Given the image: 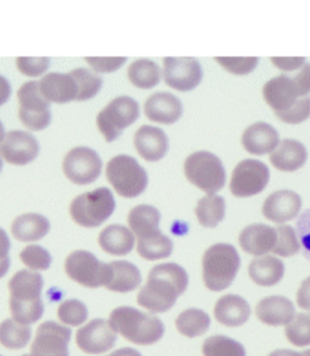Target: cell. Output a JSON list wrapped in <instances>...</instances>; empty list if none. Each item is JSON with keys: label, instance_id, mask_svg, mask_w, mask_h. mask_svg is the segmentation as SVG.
<instances>
[{"label": "cell", "instance_id": "6da1fadb", "mask_svg": "<svg viewBox=\"0 0 310 356\" xmlns=\"http://www.w3.org/2000/svg\"><path fill=\"white\" fill-rule=\"evenodd\" d=\"M189 277L186 269L175 263H165L152 268L146 284L137 296L140 306L153 313H165L186 291Z\"/></svg>", "mask_w": 310, "mask_h": 356}, {"label": "cell", "instance_id": "7a4b0ae2", "mask_svg": "<svg viewBox=\"0 0 310 356\" xmlns=\"http://www.w3.org/2000/svg\"><path fill=\"white\" fill-rule=\"evenodd\" d=\"M161 214L150 205H139L130 211L128 224L137 237V252L142 259L159 260L171 256L174 244L159 229Z\"/></svg>", "mask_w": 310, "mask_h": 356}, {"label": "cell", "instance_id": "3957f363", "mask_svg": "<svg viewBox=\"0 0 310 356\" xmlns=\"http://www.w3.org/2000/svg\"><path fill=\"white\" fill-rule=\"evenodd\" d=\"M44 280L38 272L22 269L8 282L10 308L15 321L21 325L35 324L44 314L41 298Z\"/></svg>", "mask_w": 310, "mask_h": 356}, {"label": "cell", "instance_id": "277c9868", "mask_svg": "<svg viewBox=\"0 0 310 356\" xmlns=\"http://www.w3.org/2000/svg\"><path fill=\"white\" fill-rule=\"evenodd\" d=\"M109 324L115 333L139 346L154 345L165 334V325L160 318L131 307H121L113 311Z\"/></svg>", "mask_w": 310, "mask_h": 356}, {"label": "cell", "instance_id": "5b68a950", "mask_svg": "<svg viewBox=\"0 0 310 356\" xmlns=\"http://www.w3.org/2000/svg\"><path fill=\"white\" fill-rule=\"evenodd\" d=\"M240 267V257L232 245L219 243L205 251L202 257L204 281L211 291H222L234 282Z\"/></svg>", "mask_w": 310, "mask_h": 356}, {"label": "cell", "instance_id": "8992f818", "mask_svg": "<svg viewBox=\"0 0 310 356\" xmlns=\"http://www.w3.org/2000/svg\"><path fill=\"white\" fill-rule=\"evenodd\" d=\"M115 209L112 191L99 188L77 196L71 203L70 211L74 222L79 226L97 228L111 217Z\"/></svg>", "mask_w": 310, "mask_h": 356}, {"label": "cell", "instance_id": "52a82bcc", "mask_svg": "<svg viewBox=\"0 0 310 356\" xmlns=\"http://www.w3.org/2000/svg\"><path fill=\"white\" fill-rule=\"evenodd\" d=\"M188 181L209 195L222 190L226 182V172L222 161L206 151L190 154L184 163Z\"/></svg>", "mask_w": 310, "mask_h": 356}, {"label": "cell", "instance_id": "ba28073f", "mask_svg": "<svg viewBox=\"0 0 310 356\" xmlns=\"http://www.w3.org/2000/svg\"><path fill=\"white\" fill-rule=\"evenodd\" d=\"M106 177L116 193L124 198L141 195L148 185V176L135 158L118 155L107 163Z\"/></svg>", "mask_w": 310, "mask_h": 356}, {"label": "cell", "instance_id": "9c48e42d", "mask_svg": "<svg viewBox=\"0 0 310 356\" xmlns=\"http://www.w3.org/2000/svg\"><path fill=\"white\" fill-rule=\"evenodd\" d=\"M139 115V104L135 99L125 95L116 97L98 113L97 127L106 142L112 143L138 119Z\"/></svg>", "mask_w": 310, "mask_h": 356}, {"label": "cell", "instance_id": "30bf717a", "mask_svg": "<svg viewBox=\"0 0 310 356\" xmlns=\"http://www.w3.org/2000/svg\"><path fill=\"white\" fill-rule=\"evenodd\" d=\"M19 101V116L26 128L41 131L51 122L50 103L42 95L40 82L31 81L24 83L17 92Z\"/></svg>", "mask_w": 310, "mask_h": 356}, {"label": "cell", "instance_id": "8fae6325", "mask_svg": "<svg viewBox=\"0 0 310 356\" xmlns=\"http://www.w3.org/2000/svg\"><path fill=\"white\" fill-rule=\"evenodd\" d=\"M65 269L71 280L89 289L104 286L108 275V264L85 250L71 253L65 259Z\"/></svg>", "mask_w": 310, "mask_h": 356}, {"label": "cell", "instance_id": "7c38bea8", "mask_svg": "<svg viewBox=\"0 0 310 356\" xmlns=\"http://www.w3.org/2000/svg\"><path fill=\"white\" fill-rule=\"evenodd\" d=\"M270 181V170L258 160H244L232 172L231 193L238 198L257 195L266 188Z\"/></svg>", "mask_w": 310, "mask_h": 356}, {"label": "cell", "instance_id": "4fadbf2b", "mask_svg": "<svg viewBox=\"0 0 310 356\" xmlns=\"http://www.w3.org/2000/svg\"><path fill=\"white\" fill-rule=\"evenodd\" d=\"M102 168L103 163L99 155L88 147L71 149L63 161L65 177L77 185H88L97 181Z\"/></svg>", "mask_w": 310, "mask_h": 356}, {"label": "cell", "instance_id": "5bb4252c", "mask_svg": "<svg viewBox=\"0 0 310 356\" xmlns=\"http://www.w3.org/2000/svg\"><path fill=\"white\" fill-rule=\"evenodd\" d=\"M72 331L54 321H47L38 327L31 356H70L68 343Z\"/></svg>", "mask_w": 310, "mask_h": 356}, {"label": "cell", "instance_id": "9a60e30c", "mask_svg": "<svg viewBox=\"0 0 310 356\" xmlns=\"http://www.w3.org/2000/svg\"><path fill=\"white\" fill-rule=\"evenodd\" d=\"M163 77L167 85L181 92L193 90L202 79L201 64L195 58H165Z\"/></svg>", "mask_w": 310, "mask_h": 356}, {"label": "cell", "instance_id": "2e32d148", "mask_svg": "<svg viewBox=\"0 0 310 356\" xmlns=\"http://www.w3.org/2000/svg\"><path fill=\"white\" fill-rule=\"evenodd\" d=\"M77 346L86 354L100 355L115 346L117 336L104 319H94L76 332Z\"/></svg>", "mask_w": 310, "mask_h": 356}, {"label": "cell", "instance_id": "e0dca14e", "mask_svg": "<svg viewBox=\"0 0 310 356\" xmlns=\"http://www.w3.org/2000/svg\"><path fill=\"white\" fill-rule=\"evenodd\" d=\"M38 154V140L28 131H11L0 145V155L13 165H26L34 161Z\"/></svg>", "mask_w": 310, "mask_h": 356}, {"label": "cell", "instance_id": "ac0fdd59", "mask_svg": "<svg viewBox=\"0 0 310 356\" xmlns=\"http://www.w3.org/2000/svg\"><path fill=\"white\" fill-rule=\"evenodd\" d=\"M263 97L267 104L275 113L285 112L301 97H305L301 92L293 76L282 74L268 81L263 88Z\"/></svg>", "mask_w": 310, "mask_h": 356}, {"label": "cell", "instance_id": "d6986e66", "mask_svg": "<svg viewBox=\"0 0 310 356\" xmlns=\"http://www.w3.org/2000/svg\"><path fill=\"white\" fill-rule=\"evenodd\" d=\"M302 202L299 194L291 191H279L270 194L265 200L262 213L275 223H284L297 218Z\"/></svg>", "mask_w": 310, "mask_h": 356}, {"label": "cell", "instance_id": "ffe728a7", "mask_svg": "<svg viewBox=\"0 0 310 356\" xmlns=\"http://www.w3.org/2000/svg\"><path fill=\"white\" fill-rule=\"evenodd\" d=\"M145 113L151 121L172 124L183 115V104L180 99L170 92H156L146 100Z\"/></svg>", "mask_w": 310, "mask_h": 356}, {"label": "cell", "instance_id": "44dd1931", "mask_svg": "<svg viewBox=\"0 0 310 356\" xmlns=\"http://www.w3.org/2000/svg\"><path fill=\"white\" fill-rule=\"evenodd\" d=\"M133 142L140 156L147 161H160L168 151L169 140L165 131L150 125L139 128Z\"/></svg>", "mask_w": 310, "mask_h": 356}, {"label": "cell", "instance_id": "7402d4cb", "mask_svg": "<svg viewBox=\"0 0 310 356\" xmlns=\"http://www.w3.org/2000/svg\"><path fill=\"white\" fill-rule=\"evenodd\" d=\"M40 89L49 103L67 104L76 100V83L71 73L47 74L40 80Z\"/></svg>", "mask_w": 310, "mask_h": 356}, {"label": "cell", "instance_id": "603a6c76", "mask_svg": "<svg viewBox=\"0 0 310 356\" xmlns=\"http://www.w3.org/2000/svg\"><path fill=\"white\" fill-rule=\"evenodd\" d=\"M277 239L276 229L264 224H253L241 232L240 248L250 255L259 257L272 252Z\"/></svg>", "mask_w": 310, "mask_h": 356}, {"label": "cell", "instance_id": "cb8c5ba5", "mask_svg": "<svg viewBox=\"0 0 310 356\" xmlns=\"http://www.w3.org/2000/svg\"><path fill=\"white\" fill-rule=\"evenodd\" d=\"M256 316L259 321L270 327L288 325L295 316L294 305L282 296H272L259 302Z\"/></svg>", "mask_w": 310, "mask_h": 356}, {"label": "cell", "instance_id": "d4e9b609", "mask_svg": "<svg viewBox=\"0 0 310 356\" xmlns=\"http://www.w3.org/2000/svg\"><path fill=\"white\" fill-rule=\"evenodd\" d=\"M279 134L266 122H259L244 131L243 145L250 154L264 155L273 152L278 146Z\"/></svg>", "mask_w": 310, "mask_h": 356}, {"label": "cell", "instance_id": "484cf974", "mask_svg": "<svg viewBox=\"0 0 310 356\" xmlns=\"http://www.w3.org/2000/svg\"><path fill=\"white\" fill-rule=\"evenodd\" d=\"M250 307L245 299L236 295H226L218 300L214 316L225 327H238L245 324L250 316Z\"/></svg>", "mask_w": 310, "mask_h": 356}, {"label": "cell", "instance_id": "4316f807", "mask_svg": "<svg viewBox=\"0 0 310 356\" xmlns=\"http://www.w3.org/2000/svg\"><path fill=\"white\" fill-rule=\"evenodd\" d=\"M141 282V273L132 263L125 260L108 263V275L104 286L110 291L131 292L136 289Z\"/></svg>", "mask_w": 310, "mask_h": 356}, {"label": "cell", "instance_id": "83f0119b", "mask_svg": "<svg viewBox=\"0 0 310 356\" xmlns=\"http://www.w3.org/2000/svg\"><path fill=\"white\" fill-rule=\"evenodd\" d=\"M308 152L305 146L297 140L285 139L271 152L270 160L276 169L282 172H295L305 164Z\"/></svg>", "mask_w": 310, "mask_h": 356}, {"label": "cell", "instance_id": "f1b7e54d", "mask_svg": "<svg viewBox=\"0 0 310 356\" xmlns=\"http://www.w3.org/2000/svg\"><path fill=\"white\" fill-rule=\"evenodd\" d=\"M284 273V263L273 256L257 257L249 266L250 278L253 282L261 286L277 285L282 280Z\"/></svg>", "mask_w": 310, "mask_h": 356}, {"label": "cell", "instance_id": "f546056e", "mask_svg": "<svg viewBox=\"0 0 310 356\" xmlns=\"http://www.w3.org/2000/svg\"><path fill=\"white\" fill-rule=\"evenodd\" d=\"M98 242L104 252L110 255L125 256L135 246V236L127 227L114 224L102 230Z\"/></svg>", "mask_w": 310, "mask_h": 356}, {"label": "cell", "instance_id": "4dcf8cb0", "mask_svg": "<svg viewBox=\"0 0 310 356\" xmlns=\"http://www.w3.org/2000/svg\"><path fill=\"white\" fill-rule=\"evenodd\" d=\"M50 223L43 215L28 213L21 215L13 221L11 232L21 242L40 241L49 233Z\"/></svg>", "mask_w": 310, "mask_h": 356}, {"label": "cell", "instance_id": "1f68e13d", "mask_svg": "<svg viewBox=\"0 0 310 356\" xmlns=\"http://www.w3.org/2000/svg\"><path fill=\"white\" fill-rule=\"evenodd\" d=\"M128 79L136 88L151 89L160 83L159 65L148 59H139L131 64L128 68Z\"/></svg>", "mask_w": 310, "mask_h": 356}, {"label": "cell", "instance_id": "d6a6232c", "mask_svg": "<svg viewBox=\"0 0 310 356\" xmlns=\"http://www.w3.org/2000/svg\"><path fill=\"white\" fill-rule=\"evenodd\" d=\"M175 325L179 333L193 338L206 333L210 328L211 318L204 311L190 308L179 315Z\"/></svg>", "mask_w": 310, "mask_h": 356}, {"label": "cell", "instance_id": "836d02e7", "mask_svg": "<svg viewBox=\"0 0 310 356\" xmlns=\"http://www.w3.org/2000/svg\"><path fill=\"white\" fill-rule=\"evenodd\" d=\"M225 200L222 197L209 195L199 200L195 214L202 226L215 228L225 218Z\"/></svg>", "mask_w": 310, "mask_h": 356}, {"label": "cell", "instance_id": "e575fe53", "mask_svg": "<svg viewBox=\"0 0 310 356\" xmlns=\"http://www.w3.org/2000/svg\"><path fill=\"white\" fill-rule=\"evenodd\" d=\"M32 329L14 319H7L0 324V345L10 350L25 348L31 339Z\"/></svg>", "mask_w": 310, "mask_h": 356}, {"label": "cell", "instance_id": "d590c367", "mask_svg": "<svg viewBox=\"0 0 310 356\" xmlns=\"http://www.w3.org/2000/svg\"><path fill=\"white\" fill-rule=\"evenodd\" d=\"M70 73L72 74L76 83V101L91 99L99 92L102 88V77L86 68H76Z\"/></svg>", "mask_w": 310, "mask_h": 356}, {"label": "cell", "instance_id": "8d00e7d4", "mask_svg": "<svg viewBox=\"0 0 310 356\" xmlns=\"http://www.w3.org/2000/svg\"><path fill=\"white\" fill-rule=\"evenodd\" d=\"M204 356H246L241 343L225 336L209 337L202 346Z\"/></svg>", "mask_w": 310, "mask_h": 356}, {"label": "cell", "instance_id": "74e56055", "mask_svg": "<svg viewBox=\"0 0 310 356\" xmlns=\"http://www.w3.org/2000/svg\"><path fill=\"white\" fill-rule=\"evenodd\" d=\"M285 334L295 346H310V314L300 313L294 316L285 328Z\"/></svg>", "mask_w": 310, "mask_h": 356}, {"label": "cell", "instance_id": "f35d334b", "mask_svg": "<svg viewBox=\"0 0 310 356\" xmlns=\"http://www.w3.org/2000/svg\"><path fill=\"white\" fill-rule=\"evenodd\" d=\"M277 239L272 252L276 255L288 257L300 252V245L295 229L291 226L282 225L276 228Z\"/></svg>", "mask_w": 310, "mask_h": 356}, {"label": "cell", "instance_id": "ab89813d", "mask_svg": "<svg viewBox=\"0 0 310 356\" xmlns=\"http://www.w3.org/2000/svg\"><path fill=\"white\" fill-rule=\"evenodd\" d=\"M59 320L71 327H79L86 321L88 311L85 305L76 299L65 300L59 306L58 310Z\"/></svg>", "mask_w": 310, "mask_h": 356}, {"label": "cell", "instance_id": "60d3db41", "mask_svg": "<svg viewBox=\"0 0 310 356\" xmlns=\"http://www.w3.org/2000/svg\"><path fill=\"white\" fill-rule=\"evenodd\" d=\"M21 261L33 270H47L51 265L52 257L49 251L38 245H29L20 253Z\"/></svg>", "mask_w": 310, "mask_h": 356}, {"label": "cell", "instance_id": "b9f144b4", "mask_svg": "<svg viewBox=\"0 0 310 356\" xmlns=\"http://www.w3.org/2000/svg\"><path fill=\"white\" fill-rule=\"evenodd\" d=\"M282 122L290 124H300L310 118V97H301L285 112L276 113Z\"/></svg>", "mask_w": 310, "mask_h": 356}, {"label": "cell", "instance_id": "7bdbcfd3", "mask_svg": "<svg viewBox=\"0 0 310 356\" xmlns=\"http://www.w3.org/2000/svg\"><path fill=\"white\" fill-rule=\"evenodd\" d=\"M226 70L238 76H244L257 67L258 58H215Z\"/></svg>", "mask_w": 310, "mask_h": 356}, {"label": "cell", "instance_id": "ee69618b", "mask_svg": "<svg viewBox=\"0 0 310 356\" xmlns=\"http://www.w3.org/2000/svg\"><path fill=\"white\" fill-rule=\"evenodd\" d=\"M50 60L49 58H19L17 65L21 73L25 76H40L49 70Z\"/></svg>", "mask_w": 310, "mask_h": 356}, {"label": "cell", "instance_id": "f6af8a7d", "mask_svg": "<svg viewBox=\"0 0 310 356\" xmlns=\"http://www.w3.org/2000/svg\"><path fill=\"white\" fill-rule=\"evenodd\" d=\"M86 62L98 73H111L119 70L127 58H85Z\"/></svg>", "mask_w": 310, "mask_h": 356}, {"label": "cell", "instance_id": "bcb514c9", "mask_svg": "<svg viewBox=\"0 0 310 356\" xmlns=\"http://www.w3.org/2000/svg\"><path fill=\"white\" fill-rule=\"evenodd\" d=\"M10 246V239L7 232L0 228V278L4 277L10 268V259L8 257Z\"/></svg>", "mask_w": 310, "mask_h": 356}, {"label": "cell", "instance_id": "7dc6e473", "mask_svg": "<svg viewBox=\"0 0 310 356\" xmlns=\"http://www.w3.org/2000/svg\"><path fill=\"white\" fill-rule=\"evenodd\" d=\"M297 227L300 241L305 248V254L310 259V209L304 212L297 222Z\"/></svg>", "mask_w": 310, "mask_h": 356}, {"label": "cell", "instance_id": "c3c4849f", "mask_svg": "<svg viewBox=\"0 0 310 356\" xmlns=\"http://www.w3.org/2000/svg\"><path fill=\"white\" fill-rule=\"evenodd\" d=\"M271 61L280 70L288 72L300 70L305 65L304 58H271Z\"/></svg>", "mask_w": 310, "mask_h": 356}, {"label": "cell", "instance_id": "681fc988", "mask_svg": "<svg viewBox=\"0 0 310 356\" xmlns=\"http://www.w3.org/2000/svg\"><path fill=\"white\" fill-rule=\"evenodd\" d=\"M297 302L300 308L310 311V277L301 284L297 291Z\"/></svg>", "mask_w": 310, "mask_h": 356}, {"label": "cell", "instance_id": "f907efd6", "mask_svg": "<svg viewBox=\"0 0 310 356\" xmlns=\"http://www.w3.org/2000/svg\"><path fill=\"white\" fill-rule=\"evenodd\" d=\"M11 95V86L7 79L0 74V106L7 103Z\"/></svg>", "mask_w": 310, "mask_h": 356}, {"label": "cell", "instance_id": "816d5d0a", "mask_svg": "<svg viewBox=\"0 0 310 356\" xmlns=\"http://www.w3.org/2000/svg\"><path fill=\"white\" fill-rule=\"evenodd\" d=\"M108 356H142V355L136 349L125 347V348L116 350V351L112 353Z\"/></svg>", "mask_w": 310, "mask_h": 356}, {"label": "cell", "instance_id": "f5cc1de1", "mask_svg": "<svg viewBox=\"0 0 310 356\" xmlns=\"http://www.w3.org/2000/svg\"><path fill=\"white\" fill-rule=\"evenodd\" d=\"M269 356H302V354L291 351V350H277V351L271 353Z\"/></svg>", "mask_w": 310, "mask_h": 356}, {"label": "cell", "instance_id": "db71d44e", "mask_svg": "<svg viewBox=\"0 0 310 356\" xmlns=\"http://www.w3.org/2000/svg\"><path fill=\"white\" fill-rule=\"evenodd\" d=\"M5 136L4 127H3L2 122L0 121V143L5 139Z\"/></svg>", "mask_w": 310, "mask_h": 356}, {"label": "cell", "instance_id": "11a10c76", "mask_svg": "<svg viewBox=\"0 0 310 356\" xmlns=\"http://www.w3.org/2000/svg\"><path fill=\"white\" fill-rule=\"evenodd\" d=\"M301 354H302V356H310V350H307V351H304Z\"/></svg>", "mask_w": 310, "mask_h": 356}, {"label": "cell", "instance_id": "9f6ffc18", "mask_svg": "<svg viewBox=\"0 0 310 356\" xmlns=\"http://www.w3.org/2000/svg\"><path fill=\"white\" fill-rule=\"evenodd\" d=\"M3 168V161L1 160V158H0V172H1Z\"/></svg>", "mask_w": 310, "mask_h": 356}, {"label": "cell", "instance_id": "6f0895ef", "mask_svg": "<svg viewBox=\"0 0 310 356\" xmlns=\"http://www.w3.org/2000/svg\"><path fill=\"white\" fill-rule=\"evenodd\" d=\"M22 356H31V355H22Z\"/></svg>", "mask_w": 310, "mask_h": 356}, {"label": "cell", "instance_id": "680465c9", "mask_svg": "<svg viewBox=\"0 0 310 356\" xmlns=\"http://www.w3.org/2000/svg\"><path fill=\"white\" fill-rule=\"evenodd\" d=\"M0 356H2V355H0Z\"/></svg>", "mask_w": 310, "mask_h": 356}]
</instances>
